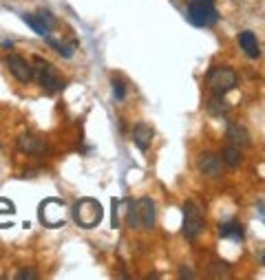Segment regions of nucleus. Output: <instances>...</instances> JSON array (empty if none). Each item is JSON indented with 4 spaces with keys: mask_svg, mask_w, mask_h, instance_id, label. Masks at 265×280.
Masks as SVG:
<instances>
[{
    "mask_svg": "<svg viewBox=\"0 0 265 280\" xmlns=\"http://www.w3.org/2000/svg\"><path fill=\"white\" fill-rule=\"evenodd\" d=\"M22 20H25V22H27L29 27H31L38 35H42V38H47V35L51 33V27H49V24H47L45 20H42L40 16H25Z\"/></svg>",
    "mask_w": 265,
    "mask_h": 280,
    "instance_id": "nucleus-15",
    "label": "nucleus"
},
{
    "mask_svg": "<svg viewBox=\"0 0 265 280\" xmlns=\"http://www.w3.org/2000/svg\"><path fill=\"white\" fill-rule=\"evenodd\" d=\"M208 108H210V113H212V115H221V113L226 111V106L221 104L219 100H210L208 102Z\"/></svg>",
    "mask_w": 265,
    "mask_h": 280,
    "instance_id": "nucleus-19",
    "label": "nucleus"
},
{
    "mask_svg": "<svg viewBox=\"0 0 265 280\" xmlns=\"http://www.w3.org/2000/svg\"><path fill=\"white\" fill-rule=\"evenodd\" d=\"M188 20L195 27H214L219 22V11L208 3H188Z\"/></svg>",
    "mask_w": 265,
    "mask_h": 280,
    "instance_id": "nucleus-4",
    "label": "nucleus"
},
{
    "mask_svg": "<svg viewBox=\"0 0 265 280\" xmlns=\"http://www.w3.org/2000/svg\"><path fill=\"white\" fill-rule=\"evenodd\" d=\"M40 223L47 227L64 225V203L60 199H47L40 203Z\"/></svg>",
    "mask_w": 265,
    "mask_h": 280,
    "instance_id": "nucleus-5",
    "label": "nucleus"
},
{
    "mask_svg": "<svg viewBox=\"0 0 265 280\" xmlns=\"http://www.w3.org/2000/svg\"><path fill=\"white\" fill-rule=\"evenodd\" d=\"M208 84L216 95H224V93H228V90H232L234 86H237V73H234L232 69H226V66L212 69L208 73Z\"/></svg>",
    "mask_w": 265,
    "mask_h": 280,
    "instance_id": "nucleus-6",
    "label": "nucleus"
},
{
    "mask_svg": "<svg viewBox=\"0 0 265 280\" xmlns=\"http://www.w3.org/2000/svg\"><path fill=\"white\" fill-rule=\"evenodd\" d=\"M221 161H224L226 166H230V168H239L241 161H243V157H241L239 148H232V146H228V148L224 150V157H221Z\"/></svg>",
    "mask_w": 265,
    "mask_h": 280,
    "instance_id": "nucleus-16",
    "label": "nucleus"
},
{
    "mask_svg": "<svg viewBox=\"0 0 265 280\" xmlns=\"http://www.w3.org/2000/svg\"><path fill=\"white\" fill-rule=\"evenodd\" d=\"M135 205H137V214H140L142 218V227H155V203H153V199H148V197H142L140 201H135Z\"/></svg>",
    "mask_w": 265,
    "mask_h": 280,
    "instance_id": "nucleus-8",
    "label": "nucleus"
},
{
    "mask_svg": "<svg viewBox=\"0 0 265 280\" xmlns=\"http://www.w3.org/2000/svg\"><path fill=\"white\" fill-rule=\"evenodd\" d=\"M31 69H33V75H38V82H40V86L47 90V93H58V90H62V80L58 77V73L56 69L47 62V60H42V58H33V64H31Z\"/></svg>",
    "mask_w": 265,
    "mask_h": 280,
    "instance_id": "nucleus-2",
    "label": "nucleus"
},
{
    "mask_svg": "<svg viewBox=\"0 0 265 280\" xmlns=\"http://www.w3.org/2000/svg\"><path fill=\"white\" fill-rule=\"evenodd\" d=\"M18 280H35L38 278V273H35L33 269H22V271H18Z\"/></svg>",
    "mask_w": 265,
    "mask_h": 280,
    "instance_id": "nucleus-22",
    "label": "nucleus"
},
{
    "mask_svg": "<svg viewBox=\"0 0 265 280\" xmlns=\"http://www.w3.org/2000/svg\"><path fill=\"white\" fill-rule=\"evenodd\" d=\"M203 227H206V221H203L201 208H199L195 201H188L184 205V236L188 241H195L203 232Z\"/></svg>",
    "mask_w": 265,
    "mask_h": 280,
    "instance_id": "nucleus-3",
    "label": "nucleus"
},
{
    "mask_svg": "<svg viewBox=\"0 0 265 280\" xmlns=\"http://www.w3.org/2000/svg\"><path fill=\"white\" fill-rule=\"evenodd\" d=\"M102 216H104V210H102V203L95 199H82L75 203L73 208V218L75 223L84 229H93L102 223Z\"/></svg>",
    "mask_w": 265,
    "mask_h": 280,
    "instance_id": "nucleus-1",
    "label": "nucleus"
},
{
    "mask_svg": "<svg viewBox=\"0 0 265 280\" xmlns=\"http://www.w3.org/2000/svg\"><path fill=\"white\" fill-rule=\"evenodd\" d=\"M219 236L221 239H234V241H241L243 239V227L237 223V221H230V223H224L219 227Z\"/></svg>",
    "mask_w": 265,
    "mask_h": 280,
    "instance_id": "nucleus-14",
    "label": "nucleus"
},
{
    "mask_svg": "<svg viewBox=\"0 0 265 280\" xmlns=\"http://www.w3.org/2000/svg\"><path fill=\"white\" fill-rule=\"evenodd\" d=\"M113 93H115V100H119V102L126 97V86L119 77H113Z\"/></svg>",
    "mask_w": 265,
    "mask_h": 280,
    "instance_id": "nucleus-18",
    "label": "nucleus"
},
{
    "mask_svg": "<svg viewBox=\"0 0 265 280\" xmlns=\"http://www.w3.org/2000/svg\"><path fill=\"white\" fill-rule=\"evenodd\" d=\"M239 44H241V49H243L245 53H248V58L256 60L258 56H261V49H258L256 33H252V31H243V33L239 35Z\"/></svg>",
    "mask_w": 265,
    "mask_h": 280,
    "instance_id": "nucleus-10",
    "label": "nucleus"
},
{
    "mask_svg": "<svg viewBox=\"0 0 265 280\" xmlns=\"http://www.w3.org/2000/svg\"><path fill=\"white\" fill-rule=\"evenodd\" d=\"M128 223L130 225H140V214H137V205L135 203H130V208H128Z\"/></svg>",
    "mask_w": 265,
    "mask_h": 280,
    "instance_id": "nucleus-21",
    "label": "nucleus"
},
{
    "mask_svg": "<svg viewBox=\"0 0 265 280\" xmlns=\"http://www.w3.org/2000/svg\"><path fill=\"white\" fill-rule=\"evenodd\" d=\"M228 142L237 146H250V132L241 124H228Z\"/></svg>",
    "mask_w": 265,
    "mask_h": 280,
    "instance_id": "nucleus-13",
    "label": "nucleus"
},
{
    "mask_svg": "<svg viewBox=\"0 0 265 280\" xmlns=\"http://www.w3.org/2000/svg\"><path fill=\"white\" fill-rule=\"evenodd\" d=\"M199 168H201V172L203 174H208V176H219L221 174V170H224V161H221V157H216V155H203L201 159H199Z\"/></svg>",
    "mask_w": 265,
    "mask_h": 280,
    "instance_id": "nucleus-9",
    "label": "nucleus"
},
{
    "mask_svg": "<svg viewBox=\"0 0 265 280\" xmlns=\"http://www.w3.org/2000/svg\"><path fill=\"white\" fill-rule=\"evenodd\" d=\"M7 66H9L11 75H14L18 82L27 84V82L33 80V69H31V64H29L25 58H20V56H7Z\"/></svg>",
    "mask_w": 265,
    "mask_h": 280,
    "instance_id": "nucleus-7",
    "label": "nucleus"
},
{
    "mask_svg": "<svg viewBox=\"0 0 265 280\" xmlns=\"http://www.w3.org/2000/svg\"><path fill=\"white\" fill-rule=\"evenodd\" d=\"M47 44L53 46V49H56V51L60 53V56H64L66 60L73 58V46H66V44H62V42H58L56 38H49V35H47Z\"/></svg>",
    "mask_w": 265,
    "mask_h": 280,
    "instance_id": "nucleus-17",
    "label": "nucleus"
},
{
    "mask_svg": "<svg viewBox=\"0 0 265 280\" xmlns=\"http://www.w3.org/2000/svg\"><path fill=\"white\" fill-rule=\"evenodd\" d=\"M132 142L137 144L140 150H148L150 142H153V128L148 124H137L132 128Z\"/></svg>",
    "mask_w": 265,
    "mask_h": 280,
    "instance_id": "nucleus-12",
    "label": "nucleus"
},
{
    "mask_svg": "<svg viewBox=\"0 0 265 280\" xmlns=\"http://www.w3.org/2000/svg\"><path fill=\"white\" fill-rule=\"evenodd\" d=\"M16 208H14V203H9L7 199H0V216L3 214H14Z\"/></svg>",
    "mask_w": 265,
    "mask_h": 280,
    "instance_id": "nucleus-20",
    "label": "nucleus"
},
{
    "mask_svg": "<svg viewBox=\"0 0 265 280\" xmlns=\"http://www.w3.org/2000/svg\"><path fill=\"white\" fill-rule=\"evenodd\" d=\"M179 276H182V278H195V273H192L190 269H182V271H179Z\"/></svg>",
    "mask_w": 265,
    "mask_h": 280,
    "instance_id": "nucleus-23",
    "label": "nucleus"
},
{
    "mask_svg": "<svg viewBox=\"0 0 265 280\" xmlns=\"http://www.w3.org/2000/svg\"><path fill=\"white\" fill-rule=\"evenodd\" d=\"M18 146H20L22 152H27V155H40V152L47 150V146L42 139L33 137V135H20V139H18Z\"/></svg>",
    "mask_w": 265,
    "mask_h": 280,
    "instance_id": "nucleus-11",
    "label": "nucleus"
},
{
    "mask_svg": "<svg viewBox=\"0 0 265 280\" xmlns=\"http://www.w3.org/2000/svg\"><path fill=\"white\" fill-rule=\"evenodd\" d=\"M190 3H208V5H214V0H190Z\"/></svg>",
    "mask_w": 265,
    "mask_h": 280,
    "instance_id": "nucleus-24",
    "label": "nucleus"
}]
</instances>
